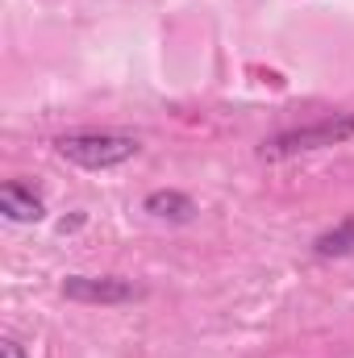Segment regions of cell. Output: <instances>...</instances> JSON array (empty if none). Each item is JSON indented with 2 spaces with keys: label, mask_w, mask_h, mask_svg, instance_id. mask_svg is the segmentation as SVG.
<instances>
[{
  "label": "cell",
  "mask_w": 354,
  "mask_h": 358,
  "mask_svg": "<svg viewBox=\"0 0 354 358\" xmlns=\"http://www.w3.org/2000/svg\"><path fill=\"white\" fill-rule=\"evenodd\" d=\"M55 150H59L67 163L84 167V171H108V167L129 163V159L142 150V142H138V138H129V134L80 129V134H63V138L55 142Z\"/></svg>",
  "instance_id": "6da1fadb"
},
{
  "label": "cell",
  "mask_w": 354,
  "mask_h": 358,
  "mask_svg": "<svg viewBox=\"0 0 354 358\" xmlns=\"http://www.w3.org/2000/svg\"><path fill=\"white\" fill-rule=\"evenodd\" d=\"M354 138V113H334L317 125H296V129H283L275 138H267L259 146V159L267 163H283L292 155H304V150H325V146H342Z\"/></svg>",
  "instance_id": "7a4b0ae2"
},
{
  "label": "cell",
  "mask_w": 354,
  "mask_h": 358,
  "mask_svg": "<svg viewBox=\"0 0 354 358\" xmlns=\"http://www.w3.org/2000/svg\"><path fill=\"white\" fill-rule=\"evenodd\" d=\"M63 296L76 300V304H129L142 292L129 279H117V275H67Z\"/></svg>",
  "instance_id": "3957f363"
},
{
  "label": "cell",
  "mask_w": 354,
  "mask_h": 358,
  "mask_svg": "<svg viewBox=\"0 0 354 358\" xmlns=\"http://www.w3.org/2000/svg\"><path fill=\"white\" fill-rule=\"evenodd\" d=\"M0 213L8 221H17V225H34V221L46 217V204H42V196L34 187H25V183L13 179V183L0 187Z\"/></svg>",
  "instance_id": "277c9868"
},
{
  "label": "cell",
  "mask_w": 354,
  "mask_h": 358,
  "mask_svg": "<svg viewBox=\"0 0 354 358\" xmlns=\"http://www.w3.org/2000/svg\"><path fill=\"white\" fill-rule=\"evenodd\" d=\"M142 213L155 217V221H167V225H187V221H196V204H192V196H183V192H176V187H159V192H150V196L142 200Z\"/></svg>",
  "instance_id": "5b68a950"
},
{
  "label": "cell",
  "mask_w": 354,
  "mask_h": 358,
  "mask_svg": "<svg viewBox=\"0 0 354 358\" xmlns=\"http://www.w3.org/2000/svg\"><path fill=\"white\" fill-rule=\"evenodd\" d=\"M313 255L317 259H351L354 255V213L313 238Z\"/></svg>",
  "instance_id": "8992f818"
},
{
  "label": "cell",
  "mask_w": 354,
  "mask_h": 358,
  "mask_svg": "<svg viewBox=\"0 0 354 358\" xmlns=\"http://www.w3.org/2000/svg\"><path fill=\"white\" fill-rule=\"evenodd\" d=\"M0 358H25V346H21L17 338H4V342H0Z\"/></svg>",
  "instance_id": "52a82bcc"
}]
</instances>
